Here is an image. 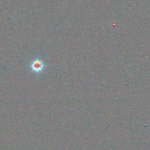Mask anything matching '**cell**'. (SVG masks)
<instances>
[{"instance_id":"obj_1","label":"cell","mask_w":150,"mask_h":150,"mask_svg":"<svg viewBox=\"0 0 150 150\" xmlns=\"http://www.w3.org/2000/svg\"><path fill=\"white\" fill-rule=\"evenodd\" d=\"M45 64L42 60L36 59L33 61L30 65L31 71L35 73H39L42 72L45 68Z\"/></svg>"}]
</instances>
